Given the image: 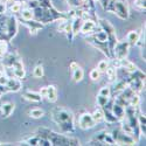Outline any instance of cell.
<instances>
[{"mask_svg":"<svg viewBox=\"0 0 146 146\" xmlns=\"http://www.w3.org/2000/svg\"><path fill=\"white\" fill-rule=\"evenodd\" d=\"M39 133L38 136L44 137L52 143V145H80V140L72 137H68L64 135H58V133L50 131L48 129H39L36 131Z\"/></svg>","mask_w":146,"mask_h":146,"instance_id":"obj_1","label":"cell"},{"mask_svg":"<svg viewBox=\"0 0 146 146\" xmlns=\"http://www.w3.org/2000/svg\"><path fill=\"white\" fill-rule=\"evenodd\" d=\"M50 116H52V119L57 125L60 123H63V121L74 120V115H72L71 111L67 110V109H63V108H60V106L53 109Z\"/></svg>","mask_w":146,"mask_h":146,"instance_id":"obj_2","label":"cell"},{"mask_svg":"<svg viewBox=\"0 0 146 146\" xmlns=\"http://www.w3.org/2000/svg\"><path fill=\"white\" fill-rule=\"evenodd\" d=\"M110 135L112 136V138H113V140L117 145H135L136 144L135 139H133L131 136L124 133L120 130V127L113 129Z\"/></svg>","mask_w":146,"mask_h":146,"instance_id":"obj_3","label":"cell"},{"mask_svg":"<svg viewBox=\"0 0 146 146\" xmlns=\"http://www.w3.org/2000/svg\"><path fill=\"white\" fill-rule=\"evenodd\" d=\"M129 48H130V44L127 41H117L113 48L111 58H118V60L125 58L129 54Z\"/></svg>","mask_w":146,"mask_h":146,"instance_id":"obj_4","label":"cell"},{"mask_svg":"<svg viewBox=\"0 0 146 146\" xmlns=\"http://www.w3.org/2000/svg\"><path fill=\"white\" fill-rule=\"evenodd\" d=\"M18 32V21L14 15H11L6 20V40L11 41L17 35Z\"/></svg>","mask_w":146,"mask_h":146,"instance_id":"obj_5","label":"cell"},{"mask_svg":"<svg viewBox=\"0 0 146 146\" xmlns=\"http://www.w3.org/2000/svg\"><path fill=\"white\" fill-rule=\"evenodd\" d=\"M113 13L118 18L123 19V20L129 19L130 12H129V6H127L126 1H124V0H116V3H115V12H113Z\"/></svg>","mask_w":146,"mask_h":146,"instance_id":"obj_6","label":"cell"},{"mask_svg":"<svg viewBox=\"0 0 146 146\" xmlns=\"http://www.w3.org/2000/svg\"><path fill=\"white\" fill-rule=\"evenodd\" d=\"M78 126L82 130H88V129H92L96 125V121L94 120L91 113L88 112H83L82 115L78 116Z\"/></svg>","mask_w":146,"mask_h":146,"instance_id":"obj_7","label":"cell"},{"mask_svg":"<svg viewBox=\"0 0 146 146\" xmlns=\"http://www.w3.org/2000/svg\"><path fill=\"white\" fill-rule=\"evenodd\" d=\"M87 41H88V43H90V44H92L94 47H96V48H98L100 50H102L105 55H106V57L110 60L111 58V54H110V50H109V47H108V42H101V41H98V40H96L95 38H94V35L91 34V35H87Z\"/></svg>","mask_w":146,"mask_h":146,"instance_id":"obj_8","label":"cell"},{"mask_svg":"<svg viewBox=\"0 0 146 146\" xmlns=\"http://www.w3.org/2000/svg\"><path fill=\"white\" fill-rule=\"evenodd\" d=\"M98 27H100L98 23L95 20H83L80 33H82L84 35H90V34H94Z\"/></svg>","mask_w":146,"mask_h":146,"instance_id":"obj_9","label":"cell"},{"mask_svg":"<svg viewBox=\"0 0 146 146\" xmlns=\"http://www.w3.org/2000/svg\"><path fill=\"white\" fill-rule=\"evenodd\" d=\"M22 23L29 29L31 34H33V35L38 34V32L43 28V23L36 21V20H34V19H33V20H22Z\"/></svg>","mask_w":146,"mask_h":146,"instance_id":"obj_10","label":"cell"},{"mask_svg":"<svg viewBox=\"0 0 146 146\" xmlns=\"http://www.w3.org/2000/svg\"><path fill=\"white\" fill-rule=\"evenodd\" d=\"M21 87H22V84L19 78L9 77L7 84L5 86V89H6V92H17L21 89Z\"/></svg>","mask_w":146,"mask_h":146,"instance_id":"obj_11","label":"cell"},{"mask_svg":"<svg viewBox=\"0 0 146 146\" xmlns=\"http://www.w3.org/2000/svg\"><path fill=\"white\" fill-rule=\"evenodd\" d=\"M140 38H141V31L140 29H138V31H131L126 35V41L129 42L130 46H135L140 40Z\"/></svg>","mask_w":146,"mask_h":146,"instance_id":"obj_12","label":"cell"},{"mask_svg":"<svg viewBox=\"0 0 146 146\" xmlns=\"http://www.w3.org/2000/svg\"><path fill=\"white\" fill-rule=\"evenodd\" d=\"M119 62H120V69L125 70L126 72H129V74H132V72H135V71L138 69V68L135 66V63H132L131 61L126 60V57L119 60Z\"/></svg>","mask_w":146,"mask_h":146,"instance_id":"obj_13","label":"cell"},{"mask_svg":"<svg viewBox=\"0 0 146 146\" xmlns=\"http://www.w3.org/2000/svg\"><path fill=\"white\" fill-rule=\"evenodd\" d=\"M14 108H15V104L12 103V102H7L5 104L1 105V108H0V110H1V116L4 118H7L12 115V112L14 111Z\"/></svg>","mask_w":146,"mask_h":146,"instance_id":"obj_14","label":"cell"},{"mask_svg":"<svg viewBox=\"0 0 146 146\" xmlns=\"http://www.w3.org/2000/svg\"><path fill=\"white\" fill-rule=\"evenodd\" d=\"M112 112H113V115L116 116V118L118 120H121V119H124V117H125V108L113 102V104H112Z\"/></svg>","mask_w":146,"mask_h":146,"instance_id":"obj_15","label":"cell"},{"mask_svg":"<svg viewBox=\"0 0 146 146\" xmlns=\"http://www.w3.org/2000/svg\"><path fill=\"white\" fill-rule=\"evenodd\" d=\"M23 98L27 100V101H31V102H35V103H39L42 101V97L40 96L39 92H34V91H25L22 94Z\"/></svg>","mask_w":146,"mask_h":146,"instance_id":"obj_16","label":"cell"},{"mask_svg":"<svg viewBox=\"0 0 146 146\" xmlns=\"http://www.w3.org/2000/svg\"><path fill=\"white\" fill-rule=\"evenodd\" d=\"M61 131L62 133H74L75 131V125H74V120H70V121H63V123H60L58 124Z\"/></svg>","mask_w":146,"mask_h":146,"instance_id":"obj_17","label":"cell"},{"mask_svg":"<svg viewBox=\"0 0 146 146\" xmlns=\"http://www.w3.org/2000/svg\"><path fill=\"white\" fill-rule=\"evenodd\" d=\"M82 23H83V20L80 17H75L74 19L71 20V28H72V34H74V36L80 33Z\"/></svg>","mask_w":146,"mask_h":146,"instance_id":"obj_18","label":"cell"},{"mask_svg":"<svg viewBox=\"0 0 146 146\" xmlns=\"http://www.w3.org/2000/svg\"><path fill=\"white\" fill-rule=\"evenodd\" d=\"M46 98L50 103H55L57 101V90H56V88L54 86L47 87V97Z\"/></svg>","mask_w":146,"mask_h":146,"instance_id":"obj_19","label":"cell"},{"mask_svg":"<svg viewBox=\"0 0 146 146\" xmlns=\"http://www.w3.org/2000/svg\"><path fill=\"white\" fill-rule=\"evenodd\" d=\"M104 72L106 74V77H108V80L110 81V82H113V81L117 80V69L113 66L109 64Z\"/></svg>","mask_w":146,"mask_h":146,"instance_id":"obj_20","label":"cell"},{"mask_svg":"<svg viewBox=\"0 0 146 146\" xmlns=\"http://www.w3.org/2000/svg\"><path fill=\"white\" fill-rule=\"evenodd\" d=\"M100 3L103 7V9L108 11V12H115V3L116 0H100Z\"/></svg>","mask_w":146,"mask_h":146,"instance_id":"obj_21","label":"cell"},{"mask_svg":"<svg viewBox=\"0 0 146 146\" xmlns=\"http://www.w3.org/2000/svg\"><path fill=\"white\" fill-rule=\"evenodd\" d=\"M137 117H138V126H139L140 135L145 136V133H146V119H145V115L138 113Z\"/></svg>","mask_w":146,"mask_h":146,"instance_id":"obj_22","label":"cell"},{"mask_svg":"<svg viewBox=\"0 0 146 146\" xmlns=\"http://www.w3.org/2000/svg\"><path fill=\"white\" fill-rule=\"evenodd\" d=\"M83 77H84V71H83V69L78 66L74 71H72V81L76 82V83H78V82H81V81L83 80Z\"/></svg>","mask_w":146,"mask_h":146,"instance_id":"obj_23","label":"cell"},{"mask_svg":"<svg viewBox=\"0 0 146 146\" xmlns=\"http://www.w3.org/2000/svg\"><path fill=\"white\" fill-rule=\"evenodd\" d=\"M94 120L96 121V124L97 123H101V121L104 120V113H103V110H102V108H97L96 110L91 113Z\"/></svg>","mask_w":146,"mask_h":146,"instance_id":"obj_24","label":"cell"},{"mask_svg":"<svg viewBox=\"0 0 146 146\" xmlns=\"http://www.w3.org/2000/svg\"><path fill=\"white\" fill-rule=\"evenodd\" d=\"M120 130L123 131L124 133H126V135H129V136H131V137L133 138V130H132L131 125L127 123V120L121 119V125H120ZM133 139H135V138H133ZM135 141H136V140H135Z\"/></svg>","mask_w":146,"mask_h":146,"instance_id":"obj_25","label":"cell"},{"mask_svg":"<svg viewBox=\"0 0 146 146\" xmlns=\"http://www.w3.org/2000/svg\"><path fill=\"white\" fill-rule=\"evenodd\" d=\"M20 14H21V19L22 20H33L34 19V14H33V9L31 8H22L20 11Z\"/></svg>","mask_w":146,"mask_h":146,"instance_id":"obj_26","label":"cell"},{"mask_svg":"<svg viewBox=\"0 0 146 146\" xmlns=\"http://www.w3.org/2000/svg\"><path fill=\"white\" fill-rule=\"evenodd\" d=\"M139 103H140V97H139V95L136 92V94H133V96L130 98V101H129V105H131V106H133V108H138L139 106Z\"/></svg>","mask_w":146,"mask_h":146,"instance_id":"obj_27","label":"cell"},{"mask_svg":"<svg viewBox=\"0 0 146 146\" xmlns=\"http://www.w3.org/2000/svg\"><path fill=\"white\" fill-rule=\"evenodd\" d=\"M29 116L33 117V118H41L44 116V111L42 110V109H32V110L29 111Z\"/></svg>","mask_w":146,"mask_h":146,"instance_id":"obj_28","label":"cell"},{"mask_svg":"<svg viewBox=\"0 0 146 146\" xmlns=\"http://www.w3.org/2000/svg\"><path fill=\"white\" fill-rule=\"evenodd\" d=\"M43 75H44V71H43V67L42 66H36L35 68H34V70H33V76L35 77V78H41V77H43Z\"/></svg>","mask_w":146,"mask_h":146,"instance_id":"obj_29","label":"cell"},{"mask_svg":"<svg viewBox=\"0 0 146 146\" xmlns=\"http://www.w3.org/2000/svg\"><path fill=\"white\" fill-rule=\"evenodd\" d=\"M110 100V97H106V96H102V95H98L96 98V102H97V105L100 108H103L108 102Z\"/></svg>","mask_w":146,"mask_h":146,"instance_id":"obj_30","label":"cell"},{"mask_svg":"<svg viewBox=\"0 0 146 146\" xmlns=\"http://www.w3.org/2000/svg\"><path fill=\"white\" fill-rule=\"evenodd\" d=\"M22 9V3L20 1H14L11 5V12L12 13H20V11Z\"/></svg>","mask_w":146,"mask_h":146,"instance_id":"obj_31","label":"cell"},{"mask_svg":"<svg viewBox=\"0 0 146 146\" xmlns=\"http://www.w3.org/2000/svg\"><path fill=\"white\" fill-rule=\"evenodd\" d=\"M7 52H8V41L0 39V54L5 55Z\"/></svg>","mask_w":146,"mask_h":146,"instance_id":"obj_32","label":"cell"},{"mask_svg":"<svg viewBox=\"0 0 146 146\" xmlns=\"http://www.w3.org/2000/svg\"><path fill=\"white\" fill-rule=\"evenodd\" d=\"M13 70H14V77L15 78L22 80L23 77L26 76V71H25V69H23V68H21V69H14L13 68Z\"/></svg>","mask_w":146,"mask_h":146,"instance_id":"obj_33","label":"cell"},{"mask_svg":"<svg viewBox=\"0 0 146 146\" xmlns=\"http://www.w3.org/2000/svg\"><path fill=\"white\" fill-rule=\"evenodd\" d=\"M100 77H101V71L97 69V68H95V69H92V70L90 71V78H91L92 81H98Z\"/></svg>","mask_w":146,"mask_h":146,"instance_id":"obj_34","label":"cell"},{"mask_svg":"<svg viewBox=\"0 0 146 146\" xmlns=\"http://www.w3.org/2000/svg\"><path fill=\"white\" fill-rule=\"evenodd\" d=\"M25 6H26L27 8L34 9V8H36V7L40 6V3H39V0H28V1L25 4Z\"/></svg>","mask_w":146,"mask_h":146,"instance_id":"obj_35","label":"cell"},{"mask_svg":"<svg viewBox=\"0 0 146 146\" xmlns=\"http://www.w3.org/2000/svg\"><path fill=\"white\" fill-rule=\"evenodd\" d=\"M145 1L146 0H135V7L140 12H145Z\"/></svg>","mask_w":146,"mask_h":146,"instance_id":"obj_36","label":"cell"},{"mask_svg":"<svg viewBox=\"0 0 146 146\" xmlns=\"http://www.w3.org/2000/svg\"><path fill=\"white\" fill-rule=\"evenodd\" d=\"M108 66H109V62L103 60V61H100V62H98V64H97V69H98L101 72H104L105 69L108 68Z\"/></svg>","mask_w":146,"mask_h":146,"instance_id":"obj_37","label":"cell"},{"mask_svg":"<svg viewBox=\"0 0 146 146\" xmlns=\"http://www.w3.org/2000/svg\"><path fill=\"white\" fill-rule=\"evenodd\" d=\"M98 95L110 97V96H111V88H110V87H103V88H101V90H100V94H98Z\"/></svg>","mask_w":146,"mask_h":146,"instance_id":"obj_38","label":"cell"},{"mask_svg":"<svg viewBox=\"0 0 146 146\" xmlns=\"http://www.w3.org/2000/svg\"><path fill=\"white\" fill-rule=\"evenodd\" d=\"M39 141H40V137L36 135L29 139H27V141H25L27 145H39Z\"/></svg>","mask_w":146,"mask_h":146,"instance_id":"obj_39","label":"cell"},{"mask_svg":"<svg viewBox=\"0 0 146 146\" xmlns=\"http://www.w3.org/2000/svg\"><path fill=\"white\" fill-rule=\"evenodd\" d=\"M6 0H0V15H4L6 13Z\"/></svg>","mask_w":146,"mask_h":146,"instance_id":"obj_40","label":"cell"},{"mask_svg":"<svg viewBox=\"0 0 146 146\" xmlns=\"http://www.w3.org/2000/svg\"><path fill=\"white\" fill-rule=\"evenodd\" d=\"M8 78L9 77H7L5 74L4 75H1L0 76V86H3V87H5L6 84H7V82H8Z\"/></svg>","mask_w":146,"mask_h":146,"instance_id":"obj_41","label":"cell"},{"mask_svg":"<svg viewBox=\"0 0 146 146\" xmlns=\"http://www.w3.org/2000/svg\"><path fill=\"white\" fill-rule=\"evenodd\" d=\"M39 94H40V96L42 97V98H46V97H47V87L41 88L40 91H39Z\"/></svg>","mask_w":146,"mask_h":146,"instance_id":"obj_42","label":"cell"},{"mask_svg":"<svg viewBox=\"0 0 146 146\" xmlns=\"http://www.w3.org/2000/svg\"><path fill=\"white\" fill-rule=\"evenodd\" d=\"M77 67H78V64H77L76 62H71V63L69 64V69H70L71 71H74V70H75Z\"/></svg>","mask_w":146,"mask_h":146,"instance_id":"obj_43","label":"cell"},{"mask_svg":"<svg viewBox=\"0 0 146 146\" xmlns=\"http://www.w3.org/2000/svg\"><path fill=\"white\" fill-rule=\"evenodd\" d=\"M0 145H4V144H3V143H0Z\"/></svg>","mask_w":146,"mask_h":146,"instance_id":"obj_44","label":"cell"}]
</instances>
